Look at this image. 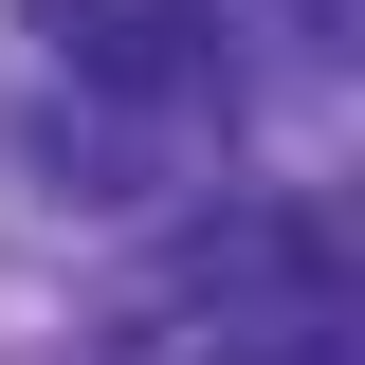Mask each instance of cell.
Returning a JSON list of instances; mask_svg holds the SVG:
<instances>
[{
	"instance_id": "cell-1",
	"label": "cell",
	"mask_w": 365,
	"mask_h": 365,
	"mask_svg": "<svg viewBox=\"0 0 365 365\" xmlns=\"http://www.w3.org/2000/svg\"><path fill=\"white\" fill-rule=\"evenodd\" d=\"M55 73L128 91V110H201L220 91V0H19Z\"/></svg>"
},
{
	"instance_id": "cell-2",
	"label": "cell",
	"mask_w": 365,
	"mask_h": 365,
	"mask_svg": "<svg viewBox=\"0 0 365 365\" xmlns=\"http://www.w3.org/2000/svg\"><path fill=\"white\" fill-rule=\"evenodd\" d=\"M237 365H329V347H237Z\"/></svg>"
}]
</instances>
